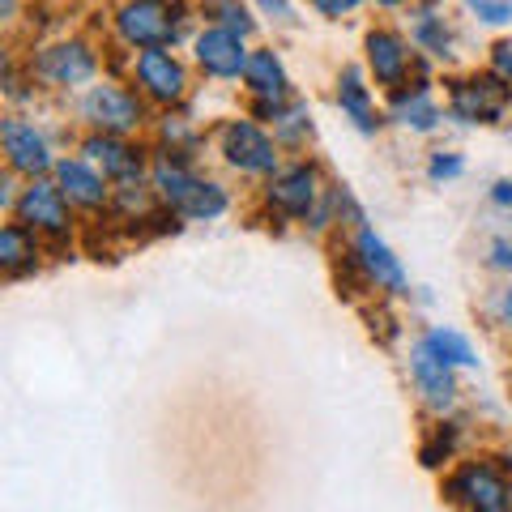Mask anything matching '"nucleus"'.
Instances as JSON below:
<instances>
[{
    "mask_svg": "<svg viewBox=\"0 0 512 512\" xmlns=\"http://www.w3.org/2000/svg\"><path fill=\"white\" fill-rule=\"evenodd\" d=\"M116 35L137 52H167L184 35V13L171 0H124L116 13Z\"/></svg>",
    "mask_w": 512,
    "mask_h": 512,
    "instance_id": "1",
    "label": "nucleus"
},
{
    "mask_svg": "<svg viewBox=\"0 0 512 512\" xmlns=\"http://www.w3.org/2000/svg\"><path fill=\"white\" fill-rule=\"evenodd\" d=\"M154 188H158V197L184 218L227 214V192H222V184L201 180V175H192L184 163H175V158H167V154L158 158V167H154Z\"/></svg>",
    "mask_w": 512,
    "mask_h": 512,
    "instance_id": "2",
    "label": "nucleus"
},
{
    "mask_svg": "<svg viewBox=\"0 0 512 512\" xmlns=\"http://www.w3.org/2000/svg\"><path fill=\"white\" fill-rule=\"evenodd\" d=\"M508 103H512V86L495 73L466 77V82H453V90H448V111H453V120H461V124L504 120Z\"/></svg>",
    "mask_w": 512,
    "mask_h": 512,
    "instance_id": "3",
    "label": "nucleus"
},
{
    "mask_svg": "<svg viewBox=\"0 0 512 512\" xmlns=\"http://www.w3.org/2000/svg\"><path fill=\"white\" fill-rule=\"evenodd\" d=\"M218 150L235 171L248 175H269L278 171V146L274 137L261 133L252 120H227L218 128Z\"/></svg>",
    "mask_w": 512,
    "mask_h": 512,
    "instance_id": "4",
    "label": "nucleus"
},
{
    "mask_svg": "<svg viewBox=\"0 0 512 512\" xmlns=\"http://www.w3.org/2000/svg\"><path fill=\"white\" fill-rule=\"evenodd\" d=\"M82 116L99 128L107 137H124L133 133V128L146 120V107L133 90H124L116 82H103V86H90L86 99H82Z\"/></svg>",
    "mask_w": 512,
    "mask_h": 512,
    "instance_id": "5",
    "label": "nucleus"
},
{
    "mask_svg": "<svg viewBox=\"0 0 512 512\" xmlns=\"http://www.w3.org/2000/svg\"><path fill=\"white\" fill-rule=\"evenodd\" d=\"M448 495H453L457 504H466L470 512H512V487L491 461L466 466L448 483Z\"/></svg>",
    "mask_w": 512,
    "mask_h": 512,
    "instance_id": "6",
    "label": "nucleus"
},
{
    "mask_svg": "<svg viewBox=\"0 0 512 512\" xmlns=\"http://www.w3.org/2000/svg\"><path fill=\"white\" fill-rule=\"evenodd\" d=\"M94 69H99V60H94V52L82 39L47 43L43 52L30 60V73H35L39 82H47V86H82V82L94 77Z\"/></svg>",
    "mask_w": 512,
    "mask_h": 512,
    "instance_id": "7",
    "label": "nucleus"
},
{
    "mask_svg": "<svg viewBox=\"0 0 512 512\" xmlns=\"http://www.w3.org/2000/svg\"><path fill=\"white\" fill-rule=\"evenodd\" d=\"M18 214L30 231H43V235H69L73 218H69V197H64L60 184H47V180H30V188L22 192L18 201Z\"/></svg>",
    "mask_w": 512,
    "mask_h": 512,
    "instance_id": "8",
    "label": "nucleus"
},
{
    "mask_svg": "<svg viewBox=\"0 0 512 512\" xmlns=\"http://www.w3.org/2000/svg\"><path fill=\"white\" fill-rule=\"evenodd\" d=\"M192 52H197V64L210 77H222V82H231V77H239L248 69V47L239 35H231V30L222 26H205L197 39H192Z\"/></svg>",
    "mask_w": 512,
    "mask_h": 512,
    "instance_id": "9",
    "label": "nucleus"
},
{
    "mask_svg": "<svg viewBox=\"0 0 512 512\" xmlns=\"http://www.w3.org/2000/svg\"><path fill=\"white\" fill-rule=\"evenodd\" d=\"M316 167L308 163H295V167H286V171H274V180H269V205H274L278 214L286 218H308L312 214V205H316Z\"/></svg>",
    "mask_w": 512,
    "mask_h": 512,
    "instance_id": "10",
    "label": "nucleus"
},
{
    "mask_svg": "<svg viewBox=\"0 0 512 512\" xmlns=\"http://www.w3.org/2000/svg\"><path fill=\"white\" fill-rule=\"evenodd\" d=\"M355 265L363 269V278L376 286V291H406V269L402 261L389 252V244L376 231H359L355 239Z\"/></svg>",
    "mask_w": 512,
    "mask_h": 512,
    "instance_id": "11",
    "label": "nucleus"
},
{
    "mask_svg": "<svg viewBox=\"0 0 512 512\" xmlns=\"http://www.w3.org/2000/svg\"><path fill=\"white\" fill-rule=\"evenodd\" d=\"M0 137H5V158H9V171H22L30 180H39V175L52 167V154H47V141L35 124L26 120H5L0 128Z\"/></svg>",
    "mask_w": 512,
    "mask_h": 512,
    "instance_id": "12",
    "label": "nucleus"
},
{
    "mask_svg": "<svg viewBox=\"0 0 512 512\" xmlns=\"http://www.w3.org/2000/svg\"><path fill=\"white\" fill-rule=\"evenodd\" d=\"M367 69L380 86L389 90H402L406 86V73H410V47L397 30H372L367 35Z\"/></svg>",
    "mask_w": 512,
    "mask_h": 512,
    "instance_id": "13",
    "label": "nucleus"
},
{
    "mask_svg": "<svg viewBox=\"0 0 512 512\" xmlns=\"http://www.w3.org/2000/svg\"><path fill=\"white\" fill-rule=\"evenodd\" d=\"M133 73H137V82H141V90H146L150 99H158V103L184 99L188 73L171 52H141L137 64H133Z\"/></svg>",
    "mask_w": 512,
    "mask_h": 512,
    "instance_id": "14",
    "label": "nucleus"
},
{
    "mask_svg": "<svg viewBox=\"0 0 512 512\" xmlns=\"http://www.w3.org/2000/svg\"><path fill=\"white\" fill-rule=\"evenodd\" d=\"M86 154L103 167V175H111V180H120V184H137L141 171H146V158H141V150H133L124 137H107V133L90 137Z\"/></svg>",
    "mask_w": 512,
    "mask_h": 512,
    "instance_id": "15",
    "label": "nucleus"
},
{
    "mask_svg": "<svg viewBox=\"0 0 512 512\" xmlns=\"http://www.w3.org/2000/svg\"><path fill=\"white\" fill-rule=\"evenodd\" d=\"M56 184L64 188V197H69L73 205H82V210H99V205H107V184L90 163L64 158V163H56Z\"/></svg>",
    "mask_w": 512,
    "mask_h": 512,
    "instance_id": "16",
    "label": "nucleus"
},
{
    "mask_svg": "<svg viewBox=\"0 0 512 512\" xmlns=\"http://www.w3.org/2000/svg\"><path fill=\"white\" fill-rule=\"evenodd\" d=\"M410 376L414 384H419V393L427 397L431 406H453V397H457V380H453V367L440 363L431 350H414V359H410Z\"/></svg>",
    "mask_w": 512,
    "mask_h": 512,
    "instance_id": "17",
    "label": "nucleus"
},
{
    "mask_svg": "<svg viewBox=\"0 0 512 512\" xmlns=\"http://www.w3.org/2000/svg\"><path fill=\"white\" fill-rule=\"evenodd\" d=\"M244 82H248V90L256 94V99H265V103H286V94H291V77H286L282 60L274 52H265V47L248 56Z\"/></svg>",
    "mask_w": 512,
    "mask_h": 512,
    "instance_id": "18",
    "label": "nucleus"
},
{
    "mask_svg": "<svg viewBox=\"0 0 512 512\" xmlns=\"http://www.w3.org/2000/svg\"><path fill=\"white\" fill-rule=\"evenodd\" d=\"M338 107L346 111V120H355L359 133H376L380 128L376 107H372V90L363 86L359 69H342V77H338Z\"/></svg>",
    "mask_w": 512,
    "mask_h": 512,
    "instance_id": "19",
    "label": "nucleus"
},
{
    "mask_svg": "<svg viewBox=\"0 0 512 512\" xmlns=\"http://www.w3.org/2000/svg\"><path fill=\"white\" fill-rule=\"evenodd\" d=\"M393 116L406 128H419V133H431L440 124V107L431 99L427 82H414L410 90H393Z\"/></svg>",
    "mask_w": 512,
    "mask_h": 512,
    "instance_id": "20",
    "label": "nucleus"
},
{
    "mask_svg": "<svg viewBox=\"0 0 512 512\" xmlns=\"http://www.w3.org/2000/svg\"><path fill=\"white\" fill-rule=\"evenodd\" d=\"M410 39L419 52L427 56H436V60H453V47H457V35H453V26H448L436 9H423V13H414V26H410Z\"/></svg>",
    "mask_w": 512,
    "mask_h": 512,
    "instance_id": "21",
    "label": "nucleus"
},
{
    "mask_svg": "<svg viewBox=\"0 0 512 512\" xmlns=\"http://www.w3.org/2000/svg\"><path fill=\"white\" fill-rule=\"evenodd\" d=\"M35 261H39L35 231H30L26 222H9V227L0 231V265H5L9 274H26V269H35Z\"/></svg>",
    "mask_w": 512,
    "mask_h": 512,
    "instance_id": "22",
    "label": "nucleus"
},
{
    "mask_svg": "<svg viewBox=\"0 0 512 512\" xmlns=\"http://www.w3.org/2000/svg\"><path fill=\"white\" fill-rule=\"evenodd\" d=\"M419 346L431 350V355H436L440 363H448V367H474L478 363L470 338L466 333H457V329H431Z\"/></svg>",
    "mask_w": 512,
    "mask_h": 512,
    "instance_id": "23",
    "label": "nucleus"
},
{
    "mask_svg": "<svg viewBox=\"0 0 512 512\" xmlns=\"http://www.w3.org/2000/svg\"><path fill=\"white\" fill-rule=\"evenodd\" d=\"M201 9H205V18H214V26L231 30V35H239V39H248L256 30L248 0H201Z\"/></svg>",
    "mask_w": 512,
    "mask_h": 512,
    "instance_id": "24",
    "label": "nucleus"
},
{
    "mask_svg": "<svg viewBox=\"0 0 512 512\" xmlns=\"http://www.w3.org/2000/svg\"><path fill=\"white\" fill-rule=\"evenodd\" d=\"M274 124H278V137H282V141H291V146H299L303 137H312V116H308V107H303V103L286 107Z\"/></svg>",
    "mask_w": 512,
    "mask_h": 512,
    "instance_id": "25",
    "label": "nucleus"
},
{
    "mask_svg": "<svg viewBox=\"0 0 512 512\" xmlns=\"http://www.w3.org/2000/svg\"><path fill=\"white\" fill-rule=\"evenodd\" d=\"M466 171V163H461V154H431V167H427V175L431 180H457V175Z\"/></svg>",
    "mask_w": 512,
    "mask_h": 512,
    "instance_id": "26",
    "label": "nucleus"
},
{
    "mask_svg": "<svg viewBox=\"0 0 512 512\" xmlns=\"http://www.w3.org/2000/svg\"><path fill=\"white\" fill-rule=\"evenodd\" d=\"M478 22L487 26H508L512 22V0H483V5H474Z\"/></svg>",
    "mask_w": 512,
    "mask_h": 512,
    "instance_id": "27",
    "label": "nucleus"
},
{
    "mask_svg": "<svg viewBox=\"0 0 512 512\" xmlns=\"http://www.w3.org/2000/svg\"><path fill=\"white\" fill-rule=\"evenodd\" d=\"M491 73L504 77V82L512 86V39H500L491 47Z\"/></svg>",
    "mask_w": 512,
    "mask_h": 512,
    "instance_id": "28",
    "label": "nucleus"
},
{
    "mask_svg": "<svg viewBox=\"0 0 512 512\" xmlns=\"http://www.w3.org/2000/svg\"><path fill=\"white\" fill-rule=\"evenodd\" d=\"M363 0H312V9L320 18H346V13H355Z\"/></svg>",
    "mask_w": 512,
    "mask_h": 512,
    "instance_id": "29",
    "label": "nucleus"
},
{
    "mask_svg": "<svg viewBox=\"0 0 512 512\" xmlns=\"http://www.w3.org/2000/svg\"><path fill=\"white\" fill-rule=\"evenodd\" d=\"M256 9L269 13L274 22H295V9L286 5V0H256Z\"/></svg>",
    "mask_w": 512,
    "mask_h": 512,
    "instance_id": "30",
    "label": "nucleus"
},
{
    "mask_svg": "<svg viewBox=\"0 0 512 512\" xmlns=\"http://www.w3.org/2000/svg\"><path fill=\"white\" fill-rule=\"evenodd\" d=\"M491 201L495 205H504V210H512V180H500L491 188Z\"/></svg>",
    "mask_w": 512,
    "mask_h": 512,
    "instance_id": "31",
    "label": "nucleus"
},
{
    "mask_svg": "<svg viewBox=\"0 0 512 512\" xmlns=\"http://www.w3.org/2000/svg\"><path fill=\"white\" fill-rule=\"evenodd\" d=\"M495 312H500L504 325H512V282H508L504 291H500V303H495Z\"/></svg>",
    "mask_w": 512,
    "mask_h": 512,
    "instance_id": "32",
    "label": "nucleus"
},
{
    "mask_svg": "<svg viewBox=\"0 0 512 512\" xmlns=\"http://www.w3.org/2000/svg\"><path fill=\"white\" fill-rule=\"evenodd\" d=\"M372 5H380V9H402L406 0H372Z\"/></svg>",
    "mask_w": 512,
    "mask_h": 512,
    "instance_id": "33",
    "label": "nucleus"
},
{
    "mask_svg": "<svg viewBox=\"0 0 512 512\" xmlns=\"http://www.w3.org/2000/svg\"><path fill=\"white\" fill-rule=\"evenodd\" d=\"M466 5H470V9H474V5H483V0H466Z\"/></svg>",
    "mask_w": 512,
    "mask_h": 512,
    "instance_id": "34",
    "label": "nucleus"
},
{
    "mask_svg": "<svg viewBox=\"0 0 512 512\" xmlns=\"http://www.w3.org/2000/svg\"><path fill=\"white\" fill-rule=\"evenodd\" d=\"M427 5H436V0H427Z\"/></svg>",
    "mask_w": 512,
    "mask_h": 512,
    "instance_id": "35",
    "label": "nucleus"
}]
</instances>
